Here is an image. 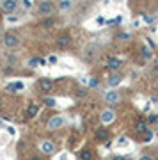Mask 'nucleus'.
<instances>
[{
    "label": "nucleus",
    "mask_w": 158,
    "mask_h": 160,
    "mask_svg": "<svg viewBox=\"0 0 158 160\" xmlns=\"http://www.w3.org/2000/svg\"><path fill=\"white\" fill-rule=\"evenodd\" d=\"M0 105H2V100H0Z\"/></svg>",
    "instance_id": "4be33fe9"
},
{
    "label": "nucleus",
    "mask_w": 158,
    "mask_h": 160,
    "mask_svg": "<svg viewBox=\"0 0 158 160\" xmlns=\"http://www.w3.org/2000/svg\"><path fill=\"white\" fill-rule=\"evenodd\" d=\"M53 11H55V4L52 0H45V2L37 4V14H41V16H50Z\"/></svg>",
    "instance_id": "f03ea898"
},
{
    "label": "nucleus",
    "mask_w": 158,
    "mask_h": 160,
    "mask_svg": "<svg viewBox=\"0 0 158 160\" xmlns=\"http://www.w3.org/2000/svg\"><path fill=\"white\" fill-rule=\"evenodd\" d=\"M71 6V2H62L61 4V9H66V7H69Z\"/></svg>",
    "instance_id": "6ab92c4d"
},
{
    "label": "nucleus",
    "mask_w": 158,
    "mask_h": 160,
    "mask_svg": "<svg viewBox=\"0 0 158 160\" xmlns=\"http://www.w3.org/2000/svg\"><path fill=\"white\" fill-rule=\"evenodd\" d=\"M107 66H108V69L117 71V69L123 66V61H121V59H117V57H110V59H108V62H107Z\"/></svg>",
    "instance_id": "6e6552de"
},
{
    "label": "nucleus",
    "mask_w": 158,
    "mask_h": 160,
    "mask_svg": "<svg viewBox=\"0 0 158 160\" xmlns=\"http://www.w3.org/2000/svg\"><path fill=\"white\" fill-rule=\"evenodd\" d=\"M37 112H39V105L30 103V105H28V110H27V118H28V119H32V118H34Z\"/></svg>",
    "instance_id": "1a4fd4ad"
},
{
    "label": "nucleus",
    "mask_w": 158,
    "mask_h": 160,
    "mask_svg": "<svg viewBox=\"0 0 158 160\" xmlns=\"http://www.w3.org/2000/svg\"><path fill=\"white\" fill-rule=\"evenodd\" d=\"M30 160H43V158H41L39 155H34V157H30Z\"/></svg>",
    "instance_id": "412c9836"
},
{
    "label": "nucleus",
    "mask_w": 158,
    "mask_h": 160,
    "mask_svg": "<svg viewBox=\"0 0 158 160\" xmlns=\"http://www.w3.org/2000/svg\"><path fill=\"white\" fill-rule=\"evenodd\" d=\"M52 25H53V20H45L43 22V27H46V29H50Z\"/></svg>",
    "instance_id": "dca6fc26"
},
{
    "label": "nucleus",
    "mask_w": 158,
    "mask_h": 160,
    "mask_svg": "<svg viewBox=\"0 0 158 160\" xmlns=\"http://www.w3.org/2000/svg\"><path fill=\"white\" fill-rule=\"evenodd\" d=\"M139 160H155V158H153L151 155H142V157H141Z\"/></svg>",
    "instance_id": "a211bd4d"
},
{
    "label": "nucleus",
    "mask_w": 158,
    "mask_h": 160,
    "mask_svg": "<svg viewBox=\"0 0 158 160\" xmlns=\"http://www.w3.org/2000/svg\"><path fill=\"white\" fill-rule=\"evenodd\" d=\"M4 14H12V12L18 9V0H4L2 6H0Z\"/></svg>",
    "instance_id": "20e7f679"
},
{
    "label": "nucleus",
    "mask_w": 158,
    "mask_h": 160,
    "mask_svg": "<svg viewBox=\"0 0 158 160\" xmlns=\"http://www.w3.org/2000/svg\"><path fill=\"white\" fill-rule=\"evenodd\" d=\"M71 45V34L69 32H61L55 38V46L57 48H68Z\"/></svg>",
    "instance_id": "7ed1b4c3"
},
{
    "label": "nucleus",
    "mask_w": 158,
    "mask_h": 160,
    "mask_svg": "<svg viewBox=\"0 0 158 160\" xmlns=\"http://www.w3.org/2000/svg\"><path fill=\"white\" fill-rule=\"evenodd\" d=\"M2 43H4V46H7V48H18L20 46V43H22V38L16 34V32H6L4 34V38H2Z\"/></svg>",
    "instance_id": "f257e3e1"
},
{
    "label": "nucleus",
    "mask_w": 158,
    "mask_h": 160,
    "mask_svg": "<svg viewBox=\"0 0 158 160\" xmlns=\"http://www.w3.org/2000/svg\"><path fill=\"white\" fill-rule=\"evenodd\" d=\"M96 137L100 139V141H105V139L108 137V132L105 130V128H98L96 130Z\"/></svg>",
    "instance_id": "ddd939ff"
},
{
    "label": "nucleus",
    "mask_w": 158,
    "mask_h": 160,
    "mask_svg": "<svg viewBox=\"0 0 158 160\" xmlns=\"http://www.w3.org/2000/svg\"><path fill=\"white\" fill-rule=\"evenodd\" d=\"M39 62H43V61H39V59H34V61H30V62H28V66H30V68H36V64H39Z\"/></svg>",
    "instance_id": "f3484780"
},
{
    "label": "nucleus",
    "mask_w": 158,
    "mask_h": 160,
    "mask_svg": "<svg viewBox=\"0 0 158 160\" xmlns=\"http://www.w3.org/2000/svg\"><path fill=\"white\" fill-rule=\"evenodd\" d=\"M39 149L45 155H52L53 151H55V144L52 142V141H43V142L39 144Z\"/></svg>",
    "instance_id": "0eeeda50"
},
{
    "label": "nucleus",
    "mask_w": 158,
    "mask_h": 160,
    "mask_svg": "<svg viewBox=\"0 0 158 160\" xmlns=\"http://www.w3.org/2000/svg\"><path fill=\"white\" fill-rule=\"evenodd\" d=\"M114 118H116V116H114L112 110H105V112L101 114V123H112Z\"/></svg>",
    "instance_id": "9d476101"
},
{
    "label": "nucleus",
    "mask_w": 158,
    "mask_h": 160,
    "mask_svg": "<svg viewBox=\"0 0 158 160\" xmlns=\"http://www.w3.org/2000/svg\"><path fill=\"white\" fill-rule=\"evenodd\" d=\"M105 100H107L108 103H116V102H119V94L117 92H107V96H105Z\"/></svg>",
    "instance_id": "9b49d317"
},
{
    "label": "nucleus",
    "mask_w": 158,
    "mask_h": 160,
    "mask_svg": "<svg viewBox=\"0 0 158 160\" xmlns=\"http://www.w3.org/2000/svg\"><path fill=\"white\" fill-rule=\"evenodd\" d=\"M119 82H121V78H119L117 75H114V77H110V78H108V86H117Z\"/></svg>",
    "instance_id": "2eb2a0df"
},
{
    "label": "nucleus",
    "mask_w": 158,
    "mask_h": 160,
    "mask_svg": "<svg viewBox=\"0 0 158 160\" xmlns=\"http://www.w3.org/2000/svg\"><path fill=\"white\" fill-rule=\"evenodd\" d=\"M135 130L139 132V133H147V126L144 125V123H137V126H135Z\"/></svg>",
    "instance_id": "4468645a"
},
{
    "label": "nucleus",
    "mask_w": 158,
    "mask_h": 160,
    "mask_svg": "<svg viewBox=\"0 0 158 160\" xmlns=\"http://www.w3.org/2000/svg\"><path fill=\"white\" fill-rule=\"evenodd\" d=\"M37 87H39L41 92H50L52 89H53V80H50V78H41L39 84H37Z\"/></svg>",
    "instance_id": "39448f33"
},
{
    "label": "nucleus",
    "mask_w": 158,
    "mask_h": 160,
    "mask_svg": "<svg viewBox=\"0 0 158 160\" xmlns=\"http://www.w3.org/2000/svg\"><path fill=\"white\" fill-rule=\"evenodd\" d=\"M62 125H64V118H61V116H53V118L48 119V128H50V130H57V128H61Z\"/></svg>",
    "instance_id": "423d86ee"
},
{
    "label": "nucleus",
    "mask_w": 158,
    "mask_h": 160,
    "mask_svg": "<svg viewBox=\"0 0 158 160\" xmlns=\"http://www.w3.org/2000/svg\"><path fill=\"white\" fill-rule=\"evenodd\" d=\"M80 160H92V151L91 149H82L80 151Z\"/></svg>",
    "instance_id": "f8f14e48"
},
{
    "label": "nucleus",
    "mask_w": 158,
    "mask_h": 160,
    "mask_svg": "<svg viewBox=\"0 0 158 160\" xmlns=\"http://www.w3.org/2000/svg\"><path fill=\"white\" fill-rule=\"evenodd\" d=\"M110 160H126V158H124V157H119V155H116V157H112Z\"/></svg>",
    "instance_id": "aec40b11"
}]
</instances>
